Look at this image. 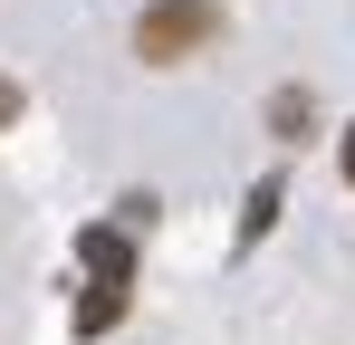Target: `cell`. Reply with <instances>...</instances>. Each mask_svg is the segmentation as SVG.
Here are the masks:
<instances>
[{
	"mask_svg": "<svg viewBox=\"0 0 355 345\" xmlns=\"http://www.w3.org/2000/svg\"><path fill=\"white\" fill-rule=\"evenodd\" d=\"M77 259L96 269V288L125 297V278H135V240H125V230H77Z\"/></svg>",
	"mask_w": 355,
	"mask_h": 345,
	"instance_id": "2",
	"label": "cell"
},
{
	"mask_svg": "<svg viewBox=\"0 0 355 345\" xmlns=\"http://www.w3.org/2000/svg\"><path fill=\"white\" fill-rule=\"evenodd\" d=\"M336 163H346V182H355V125H346V144H336Z\"/></svg>",
	"mask_w": 355,
	"mask_h": 345,
	"instance_id": "3",
	"label": "cell"
},
{
	"mask_svg": "<svg viewBox=\"0 0 355 345\" xmlns=\"http://www.w3.org/2000/svg\"><path fill=\"white\" fill-rule=\"evenodd\" d=\"M211 29H221V10H211V0H154V10L135 19V48L154 57V67H173V57L202 48Z\"/></svg>",
	"mask_w": 355,
	"mask_h": 345,
	"instance_id": "1",
	"label": "cell"
}]
</instances>
